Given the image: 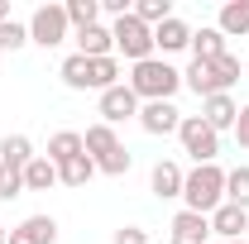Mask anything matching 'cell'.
<instances>
[{
  "instance_id": "cell-22",
  "label": "cell",
  "mask_w": 249,
  "mask_h": 244,
  "mask_svg": "<svg viewBox=\"0 0 249 244\" xmlns=\"http://www.w3.org/2000/svg\"><path fill=\"white\" fill-rule=\"evenodd\" d=\"M0 163H10V168H29L34 163V144L24 134H5L0 139Z\"/></svg>"
},
{
  "instance_id": "cell-19",
  "label": "cell",
  "mask_w": 249,
  "mask_h": 244,
  "mask_svg": "<svg viewBox=\"0 0 249 244\" xmlns=\"http://www.w3.org/2000/svg\"><path fill=\"white\" fill-rule=\"evenodd\" d=\"M192 58H201V62L225 58V34H220L216 24H206V29H192Z\"/></svg>"
},
{
  "instance_id": "cell-8",
  "label": "cell",
  "mask_w": 249,
  "mask_h": 244,
  "mask_svg": "<svg viewBox=\"0 0 249 244\" xmlns=\"http://www.w3.org/2000/svg\"><path fill=\"white\" fill-rule=\"evenodd\" d=\"M139 124H144V134H178V124H182V110L173 105V101H149V105H139Z\"/></svg>"
},
{
  "instance_id": "cell-24",
  "label": "cell",
  "mask_w": 249,
  "mask_h": 244,
  "mask_svg": "<svg viewBox=\"0 0 249 244\" xmlns=\"http://www.w3.org/2000/svg\"><path fill=\"white\" fill-rule=\"evenodd\" d=\"M62 10H67V24H72V34L101 24V0H67Z\"/></svg>"
},
{
  "instance_id": "cell-5",
  "label": "cell",
  "mask_w": 249,
  "mask_h": 244,
  "mask_svg": "<svg viewBox=\"0 0 249 244\" xmlns=\"http://www.w3.org/2000/svg\"><path fill=\"white\" fill-rule=\"evenodd\" d=\"M67 34H72V24H67V10L62 5H38L29 15V43H38V48H58V43H67Z\"/></svg>"
},
{
  "instance_id": "cell-16",
  "label": "cell",
  "mask_w": 249,
  "mask_h": 244,
  "mask_svg": "<svg viewBox=\"0 0 249 244\" xmlns=\"http://www.w3.org/2000/svg\"><path fill=\"white\" fill-rule=\"evenodd\" d=\"M216 29L225 34V38H249V0H225Z\"/></svg>"
},
{
  "instance_id": "cell-7",
  "label": "cell",
  "mask_w": 249,
  "mask_h": 244,
  "mask_svg": "<svg viewBox=\"0 0 249 244\" xmlns=\"http://www.w3.org/2000/svg\"><path fill=\"white\" fill-rule=\"evenodd\" d=\"M168 244H211V215H196L182 206L168 225Z\"/></svg>"
},
{
  "instance_id": "cell-32",
  "label": "cell",
  "mask_w": 249,
  "mask_h": 244,
  "mask_svg": "<svg viewBox=\"0 0 249 244\" xmlns=\"http://www.w3.org/2000/svg\"><path fill=\"white\" fill-rule=\"evenodd\" d=\"M230 134H235V144H240V149H249V105H240V120H235Z\"/></svg>"
},
{
  "instance_id": "cell-12",
  "label": "cell",
  "mask_w": 249,
  "mask_h": 244,
  "mask_svg": "<svg viewBox=\"0 0 249 244\" xmlns=\"http://www.w3.org/2000/svg\"><path fill=\"white\" fill-rule=\"evenodd\" d=\"M201 120L211 124L216 134L235 129V120H240V105H235V96H230V91H220V96H206V101H201Z\"/></svg>"
},
{
  "instance_id": "cell-6",
  "label": "cell",
  "mask_w": 249,
  "mask_h": 244,
  "mask_svg": "<svg viewBox=\"0 0 249 244\" xmlns=\"http://www.w3.org/2000/svg\"><path fill=\"white\" fill-rule=\"evenodd\" d=\"M124 120H139V96L129 91V87H110V91H101V124H124Z\"/></svg>"
},
{
  "instance_id": "cell-17",
  "label": "cell",
  "mask_w": 249,
  "mask_h": 244,
  "mask_svg": "<svg viewBox=\"0 0 249 244\" xmlns=\"http://www.w3.org/2000/svg\"><path fill=\"white\" fill-rule=\"evenodd\" d=\"M182 87H192L201 101H206V96H220V87H216V62L192 58V62H187V72H182Z\"/></svg>"
},
{
  "instance_id": "cell-9",
  "label": "cell",
  "mask_w": 249,
  "mask_h": 244,
  "mask_svg": "<svg viewBox=\"0 0 249 244\" xmlns=\"http://www.w3.org/2000/svg\"><path fill=\"white\" fill-rule=\"evenodd\" d=\"M211 235H216L220 244H235V240H245L249 235V211H240V206H216L211 211Z\"/></svg>"
},
{
  "instance_id": "cell-4",
  "label": "cell",
  "mask_w": 249,
  "mask_h": 244,
  "mask_svg": "<svg viewBox=\"0 0 249 244\" xmlns=\"http://www.w3.org/2000/svg\"><path fill=\"white\" fill-rule=\"evenodd\" d=\"M110 38H115V53H124L129 62H144L154 58V29L139 19V15H124L110 24Z\"/></svg>"
},
{
  "instance_id": "cell-27",
  "label": "cell",
  "mask_w": 249,
  "mask_h": 244,
  "mask_svg": "<svg viewBox=\"0 0 249 244\" xmlns=\"http://www.w3.org/2000/svg\"><path fill=\"white\" fill-rule=\"evenodd\" d=\"M134 15H139L149 29H158L163 19H173V0H139V5H134Z\"/></svg>"
},
{
  "instance_id": "cell-33",
  "label": "cell",
  "mask_w": 249,
  "mask_h": 244,
  "mask_svg": "<svg viewBox=\"0 0 249 244\" xmlns=\"http://www.w3.org/2000/svg\"><path fill=\"white\" fill-rule=\"evenodd\" d=\"M5 19H10V0H0V24H5Z\"/></svg>"
},
{
  "instance_id": "cell-13",
  "label": "cell",
  "mask_w": 249,
  "mask_h": 244,
  "mask_svg": "<svg viewBox=\"0 0 249 244\" xmlns=\"http://www.w3.org/2000/svg\"><path fill=\"white\" fill-rule=\"evenodd\" d=\"M154 48L163 53V58H168V53L192 48V24H187V19H178V15H173V19H163V24L154 29Z\"/></svg>"
},
{
  "instance_id": "cell-10",
  "label": "cell",
  "mask_w": 249,
  "mask_h": 244,
  "mask_svg": "<svg viewBox=\"0 0 249 244\" xmlns=\"http://www.w3.org/2000/svg\"><path fill=\"white\" fill-rule=\"evenodd\" d=\"M182 182H187V173H182V163H173V158H158L154 173H149V192H154L158 201L182 196Z\"/></svg>"
},
{
  "instance_id": "cell-31",
  "label": "cell",
  "mask_w": 249,
  "mask_h": 244,
  "mask_svg": "<svg viewBox=\"0 0 249 244\" xmlns=\"http://www.w3.org/2000/svg\"><path fill=\"white\" fill-rule=\"evenodd\" d=\"M110 244H149V230H144V225H120V230L110 235Z\"/></svg>"
},
{
  "instance_id": "cell-36",
  "label": "cell",
  "mask_w": 249,
  "mask_h": 244,
  "mask_svg": "<svg viewBox=\"0 0 249 244\" xmlns=\"http://www.w3.org/2000/svg\"><path fill=\"white\" fill-rule=\"evenodd\" d=\"M0 230H5V225H0Z\"/></svg>"
},
{
  "instance_id": "cell-26",
  "label": "cell",
  "mask_w": 249,
  "mask_h": 244,
  "mask_svg": "<svg viewBox=\"0 0 249 244\" xmlns=\"http://www.w3.org/2000/svg\"><path fill=\"white\" fill-rule=\"evenodd\" d=\"M225 201L249 211V168H230L225 173Z\"/></svg>"
},
{
  "instance_id": "cell-14",
  "label": "cell",
  "mask_w": 249,
  "mask_h": 244,
  "mask_svg": "<svg viewBox=\"0 0 249 244\" xmlns=\"http://www.w3.org/2000/svg\"><path fill=\"white\" fill-rule=\"evenodd\" d=\"M82 144H87V158H91V163H106L110 153H120V149H124V144H120V134H115L110 124H101V120H96L87 134H82Z\"/></svg>"
},
{
  "instance_id": "cell-30",
  "label": "cell",
  "mask_w": 249,
  "mask_h": 244,
  "mask_svg": "<svg viewBox=\"0 0 249 244\" xmlns=\"http://www.w3.org/2000/svg\"><path fill=\"white\" fill-rule=\"evenodd\" d=\"M235 82H240V58H235V53L216 58V87H220V91H230Z\"/></svg>"
},
{
  "instance_id": "cell-3",
  "label": "cell",
  "mask_w": 249,
  "mask_h": 244,
  "mask_svg": "<svg viewBox=\"0 0 249 244\" xmlns=\"http://www.w3.org/2000/svg\"><path fill=\"white\" fill-rule=\"evenodd\" d=\"M178 139H182V153L192 158V163H216L220 158V134L201 120V115H182Z\"/></svg>"
},
{
  "instance_id": "cell-29",
  "label": "cell",
  "mask_w": 249,
  "mask_h": 244,
  "mask_svg": "<svg viewBox=\"0 0 249 244\" xmlns=\"http://www.w3.org/2000/svg\"><path fill=\"white\" fill-rule=\"evenodd\" d=\"M24 192V168H10V163H0V201H15Z\"/></svg>"
},
{
  "instance_id": "cell-34",
  "label": "cell",
  "mask_w": 249,
  "mask_h": 244,
  "mask_svg": "<svg viewBox=\"0 0 249 244\" xmlns=\"http://www.w3.org/2000/svg\"><path fill=\"white\" fill-rule=\"evenodd\" d=\"M235 244H249V240H235Z\"/></svg>"
},
{
  "instance_id": "cell-25",
  "label": "cell",
  "mask_w": 249,
  "mask_h": 244,
  "mask_svg": "<svg viewBox=\"0 0 249 244\" xmlns=\"http://www.w3.org/2000/svg\"><path fill=\"white\" fill-rule=\"evenodd\" d=\"M120 87V58H91V91H110Z\"/></svg>"
},
{
  "instance_id": "cell-20",
  "label": "cell",
  "mask_w": 249,
  "mask_h": 244,
  "mask_svg": "<svg viewBox=\"0 0 249 244\" xmlns=\"http://www.w3.org/2000/svg\"><path fill=\"white\" fill-rule=\"evenodd\" d=\"M58 77H62V87H72V91H91V58H82V53L62 58Z\"/></svg>"
},
{
  "instance_id": "cell-35",
  "label": "cell",
  "mask_w": 249,
  "mask_h": 244,
  "mask_svg": "<svg viewBox=\"0 0 249 244\" xmlns=\"http://www.w3.org/2000/svg\"><path fill=\"white\" fill-rule=\"evenodd\" d=\"M211 244H220V240H211Z\"/></svg>"
},
{
  "instance_id": "cell-1",
  "label": "cell",
  "mask_w": 249,
  "mask_h": 244,
  "mask_svg": "<svg viewBox=\"0 0 249 244\" xmlns=\"http://www.w3.org/2000/svg\"><path fill=\"white\" fill-rule=\"evenodd\" d=\"M124 87L139 96V105H149V101H173V96L182 91V72L168 58H144V62L129 67V82H124Z\"/></svg>"
},
{
  "instance_id": "cell-11",
  "label": "cell",
  "mask_w": 249,
  "mask_h": 244,
  "mask_svg": "<svg viewBox=\"0 0 249 244\" xmlns=\"http://www.w3.org/2000/svg\"><path fill=\"white\" fill-rule=\"evenodd\" d=\"M53 240H58V220H53V215H24V220L10 230L5 244H53Z\"/></svg>"
},
{
  "instance_id": "cell-28",
  "label": "cell",
  "mask_w": 249,
  "mask_h": 244,
  "mask_svg": "<svg viewBox=\"0 0 249 244\" xmlns=\"http://www.w3.org/2000/svg\"><path fill=\"white\" fill-rule=\"evenodd\" d=\"M24 43H29V24H19V19L0 24V53H19Z\"/></svg>"
},
{
  "instance_id": "cell-15",
  "label": "cell",
  "mask_w": 249,
  "mask_h": 244,
  "mask_svg": "<svg viewBox=\"0 0 249 244\" xmlns=\"http://www.w3.org/2000/svg\"><path fill=\"white\" fill-rule=\"evenodd\" d=\"M72 38H77V53H82V58H110V53H115V38H110V29H106V24L77 29Z\"/></svg>"
},
{
  "instance_id": "cell-2",
  "label": "cell",
  "mask_w": 249,
  "mask_h": 244,
  "mask_svg": "<svg viewBox=\"0 0 249 244\" xmlns=\"http://www.w3.org/2000/svg\"><path fill=\"white\" fill-rule=\"evenodd\" d=\"M182 201L196 215H211L216 206H225V168L220 163H196L182 182Z\"/></svg>"
},
{
  "instance_id": "cell-21",
  "label": "cell",
  "mask_w": 249,
  "mask_h": 244,
  "mask_svg": "<svg viewBox=\"0 0 249 244\" xmlns=\"http://www.w3.org/2000/svg\"><path fill=\"white\" fill-rule=\"evenodd\" d=\"M82 153H87V144H82V134H77V129H58V134L48 139V158H53V163L82 158Z\"/></svg>"
},
{
  "instance_id": "cell-18",
  "label": "cell",
  "mask_w": 249,
  "mask_h": 244,
  "mask_svg": "<svg viewBox=\"0 0 249 244\" xmlns=\"http://www.w3.org/2000/svg\"><path fill=\"white\" fill-rule=\"evenodd\" d=\"M48 187H58V163L48 153H34V163L24 168V192H48Z\"/></svg>"
},
{
  "instance_id": "cell-23",
  "label": "cell",
  "mask_w": 249,
  "mask_h": 244,
  "mask_svg": "<svg viewBox=\"0 0 249 244\" xmlns=\"http://www.w3.org/2000/svg\"><path fill=\"white\" fill-rule=\"evenodd\" d=\"M96 177V163L82 153V158H67V163H58V182L62 187H87Z\"/></svg>"
}]
</instances>
